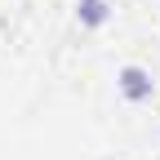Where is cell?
<instances>
[{
  "label": "cell",
  "mask_w": 160,
  "mask_h": 160,
  "mask_svg": "<svg viewBox=\"0 0 160 160\" xmlns=\"http://www.w3.org/2000/svg\"><path fill=\"white\" fill-rule=\"evenodd\" d=\"M116 93L125 98V102H151V93H156V80H151V71L142 67V62H125L116 71Z\"/></svg>",
  "instance_id": "1"
},
{
  "label": "cell",
  "mask_w": 160,
  "mask_h": 160,
  "mask_svg": "<svg viewBox=\"0 0 160 160\" xmlns=\"http://www.w3.org/2000/svg\"><path fill=\"white\" fill-rule=\"evenodd\" d=\"M76 22L85 27V31L107 27L111 22V5H107V0H76Z\"/></svg>",
  "instance_id": "2"
}]
</instances>
